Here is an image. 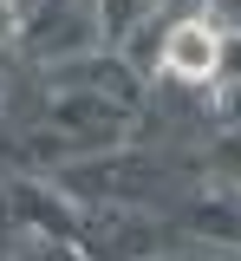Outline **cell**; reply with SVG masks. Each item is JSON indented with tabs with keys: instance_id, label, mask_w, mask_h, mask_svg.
Instances as JSON below:
<instances>
[{
	"instance_id": "1",
	"label": "cell",
	"mask_w": 241,
	"mask_h": 261,
	"mask_svg": "<svg viewBox=\"0 0 241 261\" xmlns=\"http://www.w3.org/2000/svg\"><path fill=\"white\" fill-rule=\"evenodd\" d=\"M163 65L176 79H189V85H208L215 65H222V27H208V13L202 20H176L170 39H163Z\"/></svg>"
},
{
	"instance_id": "2",
	"label": "cell",
	"mask_w": 241,
	"mask_h": 261,
	"mask_svg": "<svg viewBox=\"0 0 241 261\" xmlns=\"http://www.w3.org/2000/svg\"><path fill=\"white\" fill-rule=\"evenodd\" d=\"M13 33H20V7H13V0H0V46H7Z\"/></svg>"
}]
</instances>
